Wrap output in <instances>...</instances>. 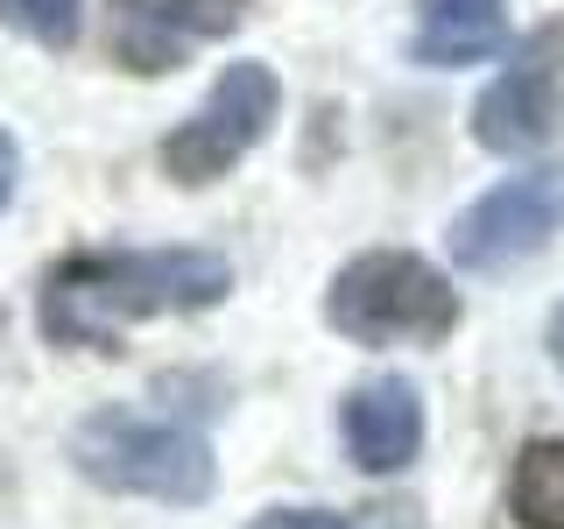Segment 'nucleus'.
I'll return each instance as SVG.
<instances>
[{"mask_svg":"<svg viewBox=\"0 0 564 529\" xmlns=\"http://www.w3.org/2000/svg\"><path fill=\"white\" fill-rule=\"evenodd\" d=\"M234 290V261L212 247H99L64 255L43 282V339L113 353L128 325L176 311H212Z\"/></svg>","mask_w":564,"mask_h":529,"instance_id":"1","label":"nucleus"},{"mask_svg":"<svg viewBox=\"0 0 564 529\" xmlns=\"http://www.w3.org/2000/svg\"><path fill=\"white\" fill-rule=\"evenodd\" d=\"M70 466L106 494H141V501H170V508H198L219 487L212 445L191 423L155 417V410H128V402H106V410L78 417L64 438Z\"/></svg>","mask_w":564,"mask_h":529,"instance_id":"2","label":"nucleus"},{"mask_svg":"<svg viewBox=\"0 0 564 529\" xmlns=\"http://www.w3.org/2000/svg\"><path fill=\"white\" fill-rule=\"evenodd\" d=\"M325 325L352 346H437L458 325V290L410 247H367L332 276Z\"/></svg>","mask_w":564,"mask_h":529,"instance_id":"3","label":"nucleus"},{"mask_svg":"<svg viewBox=\"0 0 564 529\" xmlns=\"http://www.w3.org/2000/svg\"><path fill=\"white\" fill-rule=\"evenodd\" d=\"M275 114H282L275 64H261V57L226 64L219 85H212V99L163 141V170L176 176V184H191V191H198V184H219L226 170L247 163V155L269 141Z\"/></svg>","mask_w":564,"mask_h":529,"instance_id":"4","label":"nucleus"},{"mask_svg":"<svg viewBox=\"0 0 564 529\" xmlns=\"http://www.w3.org/2000/svg\"><path fill=\"white\" fill-rule=\"evenodd\" d=\"M564 226V155H551V163H529L516 176H501L494 191H480L466 212L452 219V261L473 276H501L516 269L522 255H536L543 240H557Z\"/></svg>","mask_w":564,"mask_h":529,"instance_id":"5","label":"nucleus"},{"mask_svg":"<svg viewBox=\"0 0 564 529\" xmlns=\"http://www.w3.org/2000/svg\"><path fill=\"white\" fill-rule=\"evenodd\" d=\"M564 134V14L529 29L501 78L473 99V141L487 155H536Z\"/></svg>","mask_w":564,"mask_h":529,"instance_id":"6","label":"nucleus"},{"mask_svg":"<svg viewBox=\"0 0 564 529\" xmlns=\"http://www.w3.org/2000/svg\"><path fill=\"white\" fill-rule=\"evenodd\" d=\"M339 438L346 458L360 473H402L423 452V396L410 375H375L346 396L339 410Z\"/></svg>","mask_w":564,"mask_h":529,"instance_id":"7","label":"nucleus"},{"mask_svg":"<svg viewBox=\"0 0 564 529\" xmlns=\"http://www.w3.org/2000/svg\"><path fill=\"white\" fill-rule=\"evenodd\" d=\"M501 35H508V0H423L410 57L437 64V71H458V64L494 57Z\"/></svg>","mask_w":564,"mask_h":529,"instance_id":"8","label":"nucleus"},{"mask_svg":"<svg viewBox=\"0 0 564 529\" xmlns=\"http://www.w3.org/2000/svg\"><path fill=\"white\" fill-rule=\"evenodd\" d=\"M106 50L141 78H163L184 64V35L163 22V0H106Z\"/></svg>","mask_w":564,"mask_h":529,"instance_id":"9","label":"nucleus"},{"mask_svg":"<svg viewBox=\"0 0 564 529\" xmlns=\"http://www.w3.org/2000/svg\"><path fill=\"white\" fill-rule=\"evenodd\" d=\"M508 508L522 529H564V438H529L516 452Z\"/></svg>","mask_w":564,"mask_h":529,"instance_id":"10","label":"nucleus"},{"mask_svg":"<svg viewBox=\"0 0 564 529\" xmlns=\"http://www.w3.org/2000/svg\"><path fill=\"white\" fill-rule=\"evenodd\" d=\"M247 529H423L416 508H367V516H339V508H261Z\"/></svg>","mask_w":564,"mask_h":529,"instance_id":"11","label":"nucleus"},{"mask_svg":"<svg viewBox=\"0 0 564 529\" xmlns=\"http://www.w3.org/2000/svg\"><path fill=\"white\" fill-rule=\"evenodd\" d=\"M78 8L85 0H0V22H14L22 35H35L50 50H70L78 43Z\"/></svg>","mask_w":564,"mask_h":529,"instance_id":"12","label":"nucleus"},{"mask_svg":"<svg viewBox=\"0 0 564 529\" xmlns=\"http://www.w3.org/2000/svg\"><path fill=\"white\" fill-rule=\"evenodd\" d=\"M163 22L184 35V43H212V35H234L247 22V0H163Z\"/></svg>","mask_w":564,"mask_h":529,"instance_id":"13","label":"nucleus"},{"mask_svg":"<svg viewBox=\"0 0 564 529\" xmlns=\"http://www.w3.org/2000/svg\"><path fill=\"white\" fill-rule=\"evenodd\" d=\"M14 176H22V155H14V134L0 128V212H8V198H14Z\"/></svg>","mask_w":564,"mask_h":529,"instance_id":"14","label":"nucleus"},{"mask_svg":"<svg viewBox=\"0 0 564 529\" xmlns=\"http://www.w3.org/2000/svg\"><path fill=\"white\" fill-rule=\"evenodd\" d=\"M551 360H557V367H564V304H557V311H551Z\"/></svg>","mask_w":564,"mask_h":529,"instance_id":"15","label":"nucleus"}]
</instances>
